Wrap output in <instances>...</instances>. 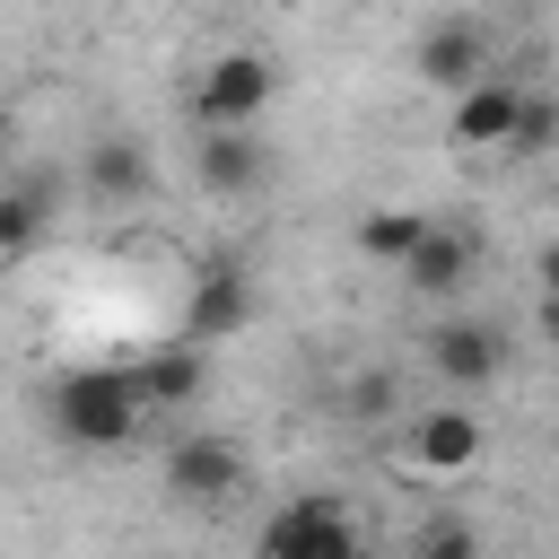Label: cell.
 <instances>
[{
    "instance_id": "obj_13",
    "label": "cell",
    "mask_w": 559,
    "mask_h": 559,
    "mask_svg": "<svg viewBox=\"0 0 559 559\" xmlns=\"http://www.w3.org/2000/svg\"><path fill=\"white\" fill-rule=\"evenodd\" d=\"M515 105H524V87H515L507 70H489V79H472V87L454 96V114H445V140H454V148H507V122H515Z\"/></svg>"
},
{
    "instance_id": "obj_10",
    "label": "cell",
    "mask_w": 559,
    "mask_h": 559,
    "mask_svg": "<svg viewBox=\"0 0 559 559\" xmlns=\"http://www.w3.org/2000/svg\"><path fill=\"white\" fill-rule=\"evenodd\" d=\"M131 393H140V411H148V419H175V411H192V402L210 393V349H201V341L140 349V367H131Z\"/></svg>"
},
{
    "instance_id": "obj_9",
    "label": "cell",
    "mask_w": 559,
    "mask_h": 559,
    "mask_svg": "<svg viewBox=\"0 0 559 559\" xmlns=\"http://www.w3.org/2000/svg\"><path fill=\"white\" fill-rule=\"evenodd\" d=\"M472 280H480V236L428 218V236L402 253V288H411V297H463Z\"/></svg>"
},
{
    "instance_id": "obj_7",
    "label": "cell",
    "mask_w": 559,
    "mask_h": 559,
    "mask_svg": "<svg viewBox=\"0 0 559 559\" xmlns=\"http://www.w3.org/2000/svg\"><path fill=\"white\" fill-rule=\"evenodd\" d=\"M411 70H419V87H437V96H463L472 79H489V70H498V35H489L480 17H437V26L419 35Z\"/></svg>"
},
{
    "instance_id": "obj_2",
    "label": "cell",
    "mask_w": 559,
    "mask_h": 559,
    "mask_svg": "<svg viewBox=\"0 0 559 559\" xmlns=\"http://www.w3.org/2000/svg\"><path fill=\"white\" fill-rule=\"evenodd\" d=\"M253 559H367V524L349 515V498L306 489V498H288V507L262 515Z\"/></svg>"
},
{
    "instance_id": "obj_15",
    "label": "cell",
    "mask_w": 559,
    "mask_h": 559,
    "mask_svg": "<svg viewBox=\"0 0 559 559\" xmlns=\"http://www.w3.org/2000/svg\"><path fill=\"white\" fill-rule=\"evenodd\" d=\"M419 236H428V210H411V201H384V210H367V218H358V236H349V245H358L367 262L402 271V253H411Z\"/></svg>"
},
{
    "instance_id": "obj_12",
    "label": "cell",
    "mask_w": 559,
    "mask_h": 559,
    "mask_svg": "<svg viewBox=\"0 0 559 559\" xmlns=\"http://www.w3.org/2000/svg\"><path fill=\"white\" fill-rule=\"evenodd\" d=\"M192 175H201L210 201H245V192H262L271 148H262L253 131H201V140H192Z\"/></svg>"
},
{
    "instance_id": "obj_14",
    "label": "cell",
    "mask_w": 559,
    "mask_h": 559,
    "mask_svg": "<svg viewBox=\"0 0 559 559\" xmlns=\"http://www.w3.org/2000/svg\"><path fill=\"white\" fill-rule=\"evenodd\" d=\"M52 210H61V175H52V166L9 175V183H0V253H26V245L52 227Z\"/></svg>"
},
{
    "instance_id": "obj_17",
    "label": "cell",
    "mask_w": 559,
    "mask_h": 559,
    "mask_svg": "<svg viewBox=\"0 0 559 559\" xmlns=\"http://www.w3.org/2000/svg\"><path fill=\"white\" fill-rule=\"evenodd\" d=\"M550 140H559V105L524 87V105H515V122H507V148H515V157H542Z\"/></svg>"
},
{
    "instance_id": "obj_4",
    "label": "cell",
    "mask_w": 559,
    "mask_h": 559,
    "mask_svg": "<svg viewBox=\"0 0 559 559\" xmlns=\"http://www.w3.org/2000/svg\"><path fill=\"white\" fill-rule=\"evenodd\" d=\"M271 96H280V61L253 52V44H236V52H210V61H201V79H192V122H201V131H253Z\"/></svg>"
},
{
    "instance_id": "obj_8",
    "label": "cell",
    "mask_w": 559,
    "mask_h": 559,
    "mask_svg": "<svg viewBox=\"0 0 559 559\" xmlns=\"http://www.w3.org/2000/svg\"><path fill=\"white\" fill-rule=\"evenodd\" d=\"M245 323H253V271H245V262H210V271H192V297H183V341L218 349V341H236Z\"/></svg>"
},
{
    "instance_id": "obj_11",
    "label": "cell",
    "mask_w": 559,
    "mask_h": 559,
    "mask_svg": "<svg viewBox=\"0 0 559 559\" xmlns=\"http://www.w3.org/2000/svg\"><path fill=\"white\" fill-rule=\"evenodd\" d=\"M79 183H87V201H105V210H131V201H148V183H157V166H148V140H131V131H105V140H87V157H79Z\"/></svg>"
},
{
    "instance_id": "obj_16",
    "label": "cell",
    "mask_w": 559,
    "mask_h": 559,
    "mask_svg": "<svg viewBox=\"0 0 559 559\" xmlns=\"http://www.w3.org/2000/svg\"><path fill=\"white\" fill-rule=\"evenodd\" d=\"M411 559H489V550H480V524H463V515H428V524L411 533Z\"/></svg>"
},
{
    "instance_id": "obj_18",
    "label": "cell",
    "mask_w": 559,
    "mask_h": 559,
    "mask_svg": "<svg viewBox=\"0 0 559 559\" xmlns=\"http://www.w3.org/2000/svg\"><path fill=\"white\" fill-rule=\"evenodd\" d=\"M393 402H402L393 376H358V384H349V419H393Z\"/></svg>"
},
{
    "instance_id": "obj_3",
    "label": "cell",
    "mask_w": 559,
    "mask_h": 559,
    "mask_svg": "<svg viewBox=\"0 0 559 559\" xmlns=\"http://www.w3.org/2000/svg\"><path fill=\"white\" fill-rule=\"evenodd\" d=\"M245 445L236 437H218V428H183L175 445H166V463H157V489L183 507V515H218V507H236L245 498Z\"/></svg>"
},
{
    "instance_id": "obj_6",
    "label": "cell",
    "mask_w": 559,
    "mask_h": 559,
    "mask_svg": "<svg viewBox=\"0 0 559 559\" xmlns=\"http://www.w3.org/2000/svg\"><path fill=\"white\" fill-rule=\"evenodd\" d=\"M428 367L454 384V393H480V384H498L507 376V358H515V341H507V323H489V314H445L428 341Z\"/></svg>"
},
{
    "instance_id": "obj_5",
    "label": "cell",
    "mask_w": 559,
    "mask_h": 559,
    "mask_svg": "<svg viewBox=\"0 0 559 559\" xmlns=\"http://www.w3.org/2000/svg\"><path fill=\"white\" fill-rule=\"evenodd\" d=\"M480 454H489V419L472 402H428L402 419V472H419V480H463V472H480Z\"/></svg>"
},
{
    "instance_id": "obj_1",
    "label": "cell",
    "mask_w": 559,
    "mask_h": 559,
    "mask_svg": "<svg viewBox=\"0 0 559 559\" xmlns=\"http://www.w3.org/2000/svg\"><path fill=\"white\" fill-rule=\"evenodd\" d=\"M52 428H61L70 445H87V454L131 445V437L148 428V411H140V393H131V367H70V376L52 384Z\"/></svg>"
}]
</instances>
